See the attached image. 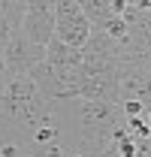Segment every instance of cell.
I'll return each instance as SVG.
<instances>
[{
  "mask_svg": "<svg viewBox=\"0 0 151 157\" xmlns=\"http://www.w3.org/2000/svg\"><path fill=\"white\" fill-rule=\"evenodd\" d=\"M88 36H91V21L85 18L82 3H76V0L55 3V39L57 42L73 48V52H82Z\"/></svg>",
  "mask_w": 151,
  "mask_h": 157,
  "instance_id": "6da1fadb",
  "label": "cell"
},
{
  "mask_svg": "<svg viewBox=\"0 0 151 157\" xmlns=\"http://www.w3.org/2000/svg\"><path fill=\"white\" fill-rule=\"evenodd\" d=\"M18 30L27 42H33L37 48H45L55 39V3H24Z\"/></svg>",
  "mask_w": 151,
  "mask_h": 157,
  "instance_id": "7a4b0ae2",
  "label": "cell"
},
{
  "mask_svg": "<svg viewBox=\"0 0 151 157\" xmlns=\"http://www.w3.org/2000/svg\"><path fill=\"white\" fill-rule=\"evenodd\" d=\"M3 52V63H6V70L15 76H27L37 63H42V55H45V48H37L33 42H27V39L21 36V30H15L12 36L6 39V45L0 48Z\"/></svg>",
  "mask_w": 151,
  "mask_h": 157,
  "instance_id": "3957f363",
  "label": "cell"
},
{
  "mask_svg": "<svg viewBox=\"0 0 151 157\" xmlns=\"http://www.w3.org/2000/svg\"><path fill=\"white\" fill-rule=\"evenodd\" d=\"M21 15H24V3H0V48L21 27Z\"/></svg>",
  "mask_w": 151,
  "mask_h": 157,
  "instance_id": "277c9868",
  "label": "cell"
},
{
  "mask_svg": "<svg viewBox=\"0 0 151 157\" xmlns=\"http://www.w3.org/2000/svg\"><path fill=\"white\" fill-rule=\"evenodd\" d=\"M124 109H127V115L136 121V115H142V100H127V103H124Z\"/></svg>",
  "mask_w": 151,
  "mask_h": 157,
  "instance_id": "5b68a950",
  "label": "cell"
},
{
  "mask_svg": "<svg viewBox=\"0 0 151 157\" xmlns=\"http://www.w3.org/2000/svg\"><path fill=\"white\" fill-rule=\"evenodd\" d=\"M133 151H136V148H133L130 142L124 139V142H121V154H124V157H133Z\"/></svg>",
  "mask_w": 151,
  "mask_h": 157,
  "instance_id": "8992f818",
  "label": "cell"
}]
</instances>
